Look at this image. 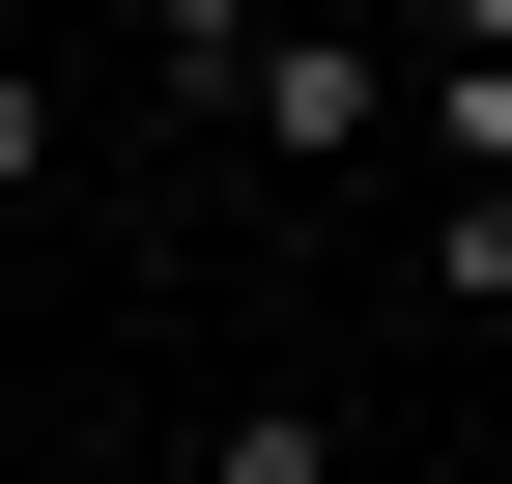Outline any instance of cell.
<instances>
[{
    "mask_svg": "<svg viewBox=\"0 0 512 484\" xmlns=\"http://www.w3.org/2000/svg\"><path fill=\"white\" fill-rule=\"evenodd\" d=\"M171 86H200L256 171H342V143H399V29H228V0H200V29H171Z\"/></svg>",
    "mask_w": 512,
    "mask_h": 484,
    "instance_id": "obj_1",
    "label": "cell"
},
{
    "mask_svg": "<svg viewBox=\"0 0 512 484\" xmlns=\"http://www.w3.org/2000/svg\"><path fill=\"white\" fill-rule=\"evenodd\" d=\"M200 484H342V399H228V428H200Z\"/></svg>",
    "mask_w": 512,
    "mask_h": 484,
    "instance_id": "obj_2",
    "label": "cell"
},
{
    "mask_svg": "<svg viewBox=\"0 0 512 484\" xmlns=\"http://www.w3.org/2000/svg\"><path fill=\"white\" fill-rule=\"evenodd\" d=\"M427 314H484V342H512V200H427Z\"/></svg>",
    "mask_w": 512,
    "mask_h": 484,
    "instance_id": "obj_3",
    "label": "cell"
},
{
    "mask_svg": "<svg viewBox=\"0 0 512 484\" xmlns=\"http://www.w3.org/2000/svg\"><path fill=\"white\" fill-rule=\"evenodd\" d=\"M29 171H57V86H29V29H0V200H29Z\"/></svg>",
    "mask_w": 512,
    "mask_h": 484,
    "instance_id": "obj_4",
    "label": "cell"
}]
</instances>
